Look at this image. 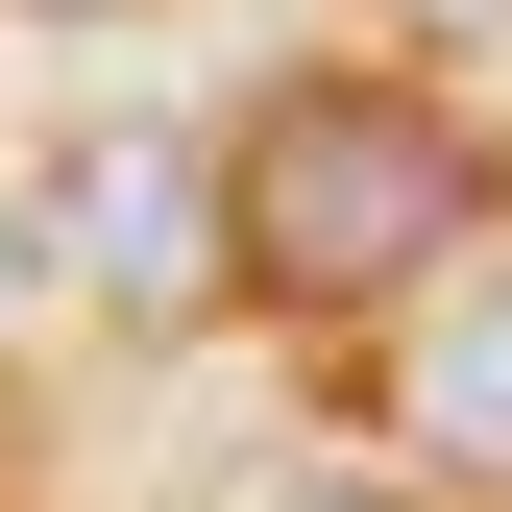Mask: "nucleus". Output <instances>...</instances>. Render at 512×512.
Instances as JSON below:
<instances>
[{
    "label": "nucleus",
    "instance_id": "1",
    "mask_svg": "<svg viewBox=\"0 0 512 512\" xmlns=\"http://www.w3.org/2000/svg\"><path fill=\"white\" fill-rule=\"evenodd\" d=\"M464 196H488V147H464V98H415V74H269L220 122V269L269 317L439 293L464 269Z\"/></svg>",
    "mask_w": 512,
    "mask_h": 512
},
{
    "label": "nucleus",
    "instance_id": "2",
    "mask_svg": "<svg viewBox=\"0 0 512 512\" xmlns=\"http://www.w3.org/2000/svg\"><path fill=\"white\" fill-rule=\"evenodd\" d=\"M391 415H415L464 488H512V244H464V269L415 293V366H391Z\"/></svg>",
    "mask_w": 512,
    "mask_h": 512
},
{
    "label": "nucleus",
    "instance_id": "3",
    "mask_svg": "<svg viewBox=\"0 0 512 512\" xmlns=\"http://www.w3.org/2000/svg\"><path fill=\"white\" fill-rule=\"evenodd\" d=\"M74 244H98V293H220V196H196V147L171 122H122V147H74Z\"/></svg>",
    "mask_w": 512,
    "mask_h": 512
},
{
    "label": "nucleus",
    "instance_id": "4",
    "mask_svg": "<svg viewBox=\"0 0 512 512\" xmlns=\"http://www.w3.org/2000/svg\"><path fill=\"white\" fill-rule=\"evenodd\" d=\"M269 512H415V488H269Z\"/></svg>",
    "mask_w": 512,
    "mask_h": 512
},
{
    "label": "nucleus",
    "instance_id": "5",
    "mask_svg": "<svg viewBox=\"0 0 512 512\" xmlns=\"http://www.w3.org/2000/svg\"><path fill=\"white\" fill-rule=\"evenodd\" d=\"M391 25H512V0H391Z\"/></svg>",
    "mask_w": 512,
    "mask_h": 512
}]
</instances>
